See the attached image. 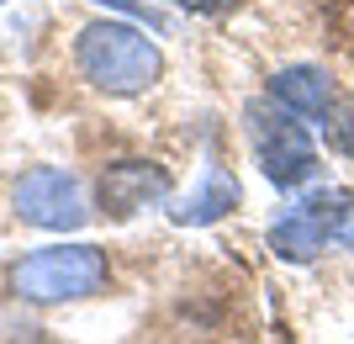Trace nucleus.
Instances as JSON below:
<instances>
[{
	"instance_id": "obj_1",
	"label": "nucleus",
	"mask_w": 354,
	"mask_h": 344,
	"mask_svg": "<svg viewBox=\"0 0 354 344\" xmlns=\"http://www.w3.org/2000/svg\"><path fill=\"white\" fill-rule=\"evenodd\" d=\"M74 64L106 96H143L159 85L164 75V53L138 21H90L80 27L74 43Z\"/></svg>"
},
{
	"instance_id": "obj_2",
	"label": "nucleus",
	"mask_w": 354,
	"mask_h": 344,
	"mask_svg": "<svg viewBox=\"0 0 354 344\" xmlns=\"http://www.w3.org/2000/svg\"><path fill=\"white\" fill-rule=\"evenodd\" d=\"M243 127H249V143H254L259 170H265L281 191L307 185V180L317 175V143H312L307 117H296L291 106H281L275 96L243 106Z\"/></svg>"
},
{
	"instance_id": "obj_3",
	"label": "nucleus",
	"mask_w": 354,
	"mask_h": 344,
	"mask_svg": "<svg viewBox=\"0 0 354 344\" xmlns=\"http://www.w3.org/2000/svg\"><path fill=\"white\" fill-rule=\"evenodd\" d=\"M111 275L106 249L95 244H53V249H32L11 265V291L27 302H80L95 297Z\"/></svg>"
},
{
	"instance_id": "obj_4",
	"label": "nucleus",
	"mask_w": 354,
	"mask_h": 344,
	"mask_svg": "<svg viewBox=\"0 0 354 344\" xmlns=\"http://www.w3.org/2000/svg\"><path fill=\"white\" fill-rule=\"evenodd\" d=\"M11 207L21 223L43 228V233H74L85 223V196H80V180L69 170H53V165H37L11 185Z\"/></svg>"
},
{
	"instance_id": "obj_5",
	"label": "nucleus",
	"mask_w": 354,
	"mask_h": 344,
	"mask_svg": "<svg viewBox=\"0 0 354 344\" xmlns=\"http://www.w3.org/2000/svg\"><path fill=\"white\" fill-rule=\"evenodd\" d=\"M164 196H169V170L153 165V159H117L95 180V201L117 223L133 217V212H143V207H159Z\"/></svg>"
},
{
	"instance_id": "obj_6",
	"label": "nucleus",
	"mask_w": 354,
	"mask_h": 344,
	"mask_svg": "<svg viewBox=\"0 0 354 344\" xmlns=\"http://www.w3.org/2000/svg\"><path fill=\"white\" fill-rule=\"evenodd\" d=\"M238 196H243V191H238V180L227 175L222 165H207L201 180L169 207V217H175L180 228H207V223H222V217L238 207Z\"/></svg>"
},
{
	"instance_id": "obj_7",
	"label": "nucleus",
	"mask_w": 354,
	"mask_h": 344,
	"mask_svg": "<svg viewBox=\"0 0 354 344\" xmlns=\"http://www.w3.org/2000/svg\"><path fill=\"white\" fill-rule=\"evenodd\" d=\"M270 96L307 122H323L333 111V80L317 64H286L281 75H270Z\"/></svg>"
},
{
	"instance_id": "obj_8",
	"label": "nucleus",
	"mask_w": 354,
	"mask_h": 344,
	"mask_svg": "<svg viewBox=\"0 0 354 344\" xmlns=\"http://www.w3.org/2000/svg\"><path fill=\"white\" fill-rule=\"evenodd\" d=\"M296 207L312 217V228L323 233L328 249H354V196L349 191H317Z\"/></svg>"
},
{
	"instance_id": "obj_9",
	"label": "nucleus",
	"mask_w": 354,
	"mask_h": 344,
	"mask_svg": "<svg viewBox=\"0 0 354 344\" xmlns=\"http://www.w3.org/2000/svg\"><path fill=\"white\" fill-rule=\"evenodd\" d=\"M270 249L281 260H291V265H307V260H317L328 249L323 233L312 228V217L301 207H286L281 217H275V228H270Z\"/></svg>"
},
{
	"instance_id": "obj_10",
	"label": "nucleus",
	"mask_w": 354,
	"mask_h": 344,
	"mask_svg": "<svg viewBox=\"0 0 354 344\" xmlns=\"http://www.w3.org/2000/svg\"><path fill=\"white\" fill-rule=\"evenodd\" d=\"M328 143H333V149L344 154V159H354V101L344 106L339 117L328 122Z\"/></svg>"
},
{
	"instance_id": "obj_11",
	"label": "nucleus",
	"mask_w": 354,
	"mask_h": 344,
	"mask_svg": "<svg viewBox=\"0 0 354 344\" xmlns=\"http://www.w3.org/2000/svg\"><path fill=\"white\" fill-rule=\"evenodd\" d=\"M95 6H111V11H122L127 21H148V27H159V16L148 11V6H138V0H95Z\"/></svg>"
},
{
	"instance_id": "obj_12",
	"label": "nucleus",
	"mask_w": 354,
	"mask_h": 344,
	"mask_svg": "<svg viewBox=\"0 0 354 344\" xmlns=\"http://www.w3.org/2000/svg\"><path fill=\"white\" fill-rule=\"evenodd\" d=\"M175 6H185V11H196V16H212V11H222L227 0H175Z\"/></svg>"
}]
</instances>
